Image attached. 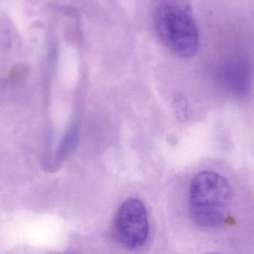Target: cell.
Instances as JSON below:
<instances>
[{"instance_id": "obj_1", "label": "cell", "mask_w": 254, "mask_h": 254, "mask_svg": "<svg viewBox=\"0 0 254 254\" xmlns=\"http://www.w3.org/2000/svg\"><path fill=\"white\" fill-rule=\"evenodd\" d=\"M232 188L223 175L212 171L196 175L190 188V213L203 228H216L224 223L231 204Z\"/></svg>"}, {"instance_id": "obj_2", "label": "cell", "mask_w": 254, "mask_h": 254, "mask_svg": "<svg viewBox=\"0 0 254 254\" xmlns=\"http://www.w3.org/2000/svg\"><path fill=\"white\" fill-rule=\"evenodd\" d=\"M156 33L163 45L181 58H191L199 47L197 24L187 10L181 5L164 2L154 14Z\"/></svg>"}, {"instance_id": "obj_3", "label": "cell", "mask_w": 254, "mask_h": 254, "mask_svg": "<svg viewBox=\"0 0 254 254\" xmlns=\"http://www.w3.org/2000/svg\"><path fill=\"white\" fill-rule=\"evenodd\" d=\"M113 233L119 243L128 249L145 245L149 235V221L145 205L129 197L122 203L114 218Z\"/></svg>"}, {"instance_id": "obj_4", "label": "cell", "mask_w": 254, "mask_h": 254, "mask_svg": "<svg viewBox=\"0 0 254 254\" xmlns=\"http://www.w3.org/2000/svg\"><path fill=\"white\" fill-rule=\"evenodd\" d=\"M248 68L243 62L234 60L226 64L221 69V78L229 87L242 89L248 81Z\"/></svg>"}]
</instances>
